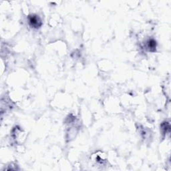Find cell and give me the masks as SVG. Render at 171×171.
I'll use <instances>...</instances> for the list:
<instances>
[{"instance_id":"1","label":"cell","mask_w":171,"mask_h":171,"mask_svg":"<svg viewBox=\"0 0 171 171\" xmlns=\"http://www.w3.org/2000/svg\"><path fill=\"white\" fill-rule=\"evenodd\" d=\"M29 23L31 26H34L35 28H37L41 26V21H40L39 18L37 17V15H31L29 18Z\"/></svg>"}]
</instances>
